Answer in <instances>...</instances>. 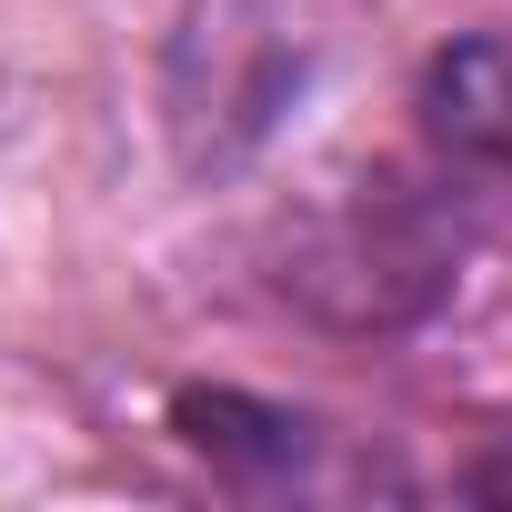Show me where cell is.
Segmentation results:
<instances>
[{"mask_svg":"<svg viewBox=\"0 0 512 512\" xmlns=\"http://www.w3.org/2000/svg\"><path fill=\"white\" fill-rule=\"evenodd\" d=\"M422 131L452 171L512 181V31H462L422 61Z\"/></svg>","mask_w":512,"mask_h":512,"instance_id":"cell-1","label":"cell"}]
</instances>
